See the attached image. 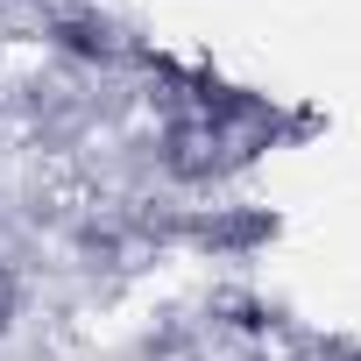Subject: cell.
Listing matches in <instances>:
<instances>
[{"instance_id":"cell-1","label":"cell","mask_w":361,"mask_h":361,"mask_svg":"<svg viewBox=\"0 0 361 361\" xmlns=\"http://www.w3.org/2000/svg\"><path fill=\"white\" fill-rule=\"evenodd\" d=\"M234 163V128H220V121H170V135H163V170L170 177H185V185H206V177H220Z\"/></svg>"},{"instance_id":"cell-2","label":"cell","mask_w":361,"mask_h":361,"mask_svg":"<svg viewBox=\"0 0 361 361\" xmlns=\"http://www.w3.org/2000/svg\"><path fill=\"white\" fill-rule=\"evenodd\" d=\"M50 36H57V50H71V57H121V29L106 22V15H57L50 22Z\"/></svg>"},{"instance_id":"cell-3","label":"cell","mask_w":361,"mask_h":361,"mask_svg":"<svg viewBox=\"0 0 361 361\" xmlns=\"http://www.w3.org/2000/svg\"><path fill=\"white\" fill-rule=\"evenodd\" d=\"M276 234V220H262V213H234V220H206L199 227V241H213V248H255V241H269Z\"/></svg>"},{"instance_id":"cell-4","label":"cell","mask_w":361,"mask_h":361,"mask_svg":"<svg viewBox=\"0 0 361 361\" xmlns=\"http://www.w3.org/2000/svg\"><path fill=\"white\" fill-rule=\"evenodd\" d=\"M15 312H22V283H15V269H0V333L15 326Z\"/></svg>"}]
</instances>
